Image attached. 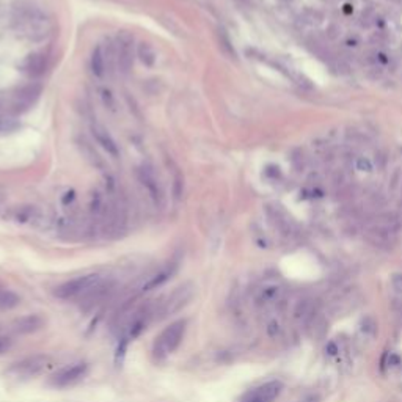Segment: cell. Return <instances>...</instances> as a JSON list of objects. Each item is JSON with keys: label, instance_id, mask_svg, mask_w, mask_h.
Segmentation results:
<instances>
[{"label": "cell", "instance_id": "11", "mask_svg": "<svg viewBox=\"0 0 402 402\" xmlns=\"http://www.w3.org/2000/svg\"><path fill=\"white\" fill-rule=\"evenodd\" d=\"M281 388L283 385L280 382H267L247 393L242 402H273L281 393Z\"/></svg>", "mask_w": 402, "mask_h": 402}, {"label": "cell", "instance_id": "28", "mask_svg": "<svg viewBox=\"0 0 402 402\" xmlns=\"http://www.w3.org/2000/svg\"><path fill=\"white\" fill-rule=\"evenodd\" d=\"M266 332H267V335L270 336V338H278L280 335H281V325H280V322L278 320H270V322H267V325H266Z\"/></svg>", "mask_w": 402, "mask_h": 402}, {"label": "cell", "instance_id": "25", "mask_svg": "<svg viewBox=\"0 0 402 402\" xmlns=\"http://www.w3.org/2000/svg\"><path fill=\"white\" fill-rule=\"evenodd\" d=\"M19 127V123L16 121V119L10 118V116H3L0 118V134H8V132H13Z\"/></svg>", "mask_w": 402, "mask_h": 402}, {"label": "cell", "instance_id": "2", "mask_svg": "<svg viewBox=\"0 0 402 402\" xmlns=\"http://www.w3.org/2000/svg\"><path fill=\"white\" fill-rule=\"evenodd\" d=\"M187 330V320L179 319L174 320L168 327H165L162 332H160L154 343H152V355L157 360H164L168 355H172L176 349L179 347L184 336H186Z\"/></svg>", "mask_w": 402, "mask_h": 402}, {"label": "cell", "instance_id": "4", "mask_svg": "<svg viewBox=\"0 0 402 402\" xmlns=\"http://www.w3.org/2000/svg\"><path fill=\"white\" fill-rule=\"evenodd\" d=\"M192 297H194V287L190 285L179 286L164 302L156 303V319H165L174 313H179L192 300Z\"/></svg>", "mask_w": 402, "mask_h": 402}, {"label": "cell", "instance_id": "29", "mask_svg": "<svg viewBox=\"0 0 402 402\" xmlns=\"http://www.w3.org/2000/svg\"><path fill=\"white\" fill-rule=\"evenodd\" d=\"M374 157H375V159H374V162H373V164L377 167V170H383V168L387 167V164H388V157H387V154H385L383 151H377Z\"/></svg>", "mask_w": 402, "mask_h": 402}, {"label": "cell", "instance_id": "9", "mask_svg": "<svg viewBox=\"0 0 402 402\" xmlns=\"http://www.w3.org/2000/svg\"><path fill=\"white\" fill-rule=\"evenodd\" d=\"M264 211H266L269 223L280 232V234H283L285 237H289L294 234V223L291 220V217H287V214L281 209V206L266 204Z\"/></svg>", "mask_w": 402, "mask_h": 402}, {"label": "cell", "instance_id": "23", "mask_svg": "<svg viewBox=\"0 0 402 402\" xmlns=\"http://www.w3.org/2000/svg\"><path fill=\"white\" fill-rule=\"evenodd\" d=\"M330 182L333 184L335 189H340V187H344V186H347V184H350L349 176H347V173H345L344 168H336V170L332 172Z\"/></svg>", "mask_w": 402, "mask_h": 402}, {"label": "cell", "instance_id": "39", "mask_svg": "<svg viewBox=\"0 0 402 402\" xmlns=\"http://www.w3.org/2000/svg\"><path fill=\"white\" fill-rule=\"evenodd\" d=\"M327 35L330 38H336L338 35H340V29H338L336 26H330L327 29Z\"/></svg>", "mask_w": 402, "mask_h": 402}, {"label": "cell", "instance_id": "18", "mask_svg": "<svg viewBox=\"0 0 402 402\" xmlns=\"http://www.w3.org/2000/svg\"><path fill=\"white\" fill-rule=\"evenodd\" d=\"M305 324H307V333L310 338H313V340H320V338H324L328 330L327 319L317 315V313Z\"/></svg>", "mask_w": 402, "mask_h": 402}, {"label": "cell", "instance_id": "37", "mask_svg": "<svg viewBox=\"0 0 402 402\" xmlns=\"http://www.w3.org/2000/svg\"><path fill=\"white\" fill-rule=\"evenodd\" d=\"M299 402H320V396L316 395V393H311V395H307L305 398H302Z\"/></svg>", "mask_w": 402, "mask_h": 402}, {"label": "cell", "instance_id": "27", "mask_svg": "<svg viewBox=\"0 0 402 402\" xmlns=\"http://www.w3.org/2000/svg\"><path fill=\"white\" fill-rule=\"evenodd\" d=\"M399 186H402V170L401 168H395L391 173V178H390V192H395L399 189Z\"/></svg>", "mask_w": 402, "mask_h": 402}, {"label": "cell", "instance_id": "36", "mask_svg": "<svg viewBox=\"0 0 402 402\" xmlns=\"http://www.w3.org/2000/svg\"><path fill=\"white\" fill-rule=\"evenodd\" d=\"M375 61H377V63H380V65H387V63L390 61V58H388V55H387V54H383V52H375Z\"/></svg>", "mask_w": 402, "mask_h": 402}, {"label": "cell", "instance_id": "26", "mask_svg": "<svg viewBox=\"0 0 402 402\" xmlns=\"http://www.w3.org/2000/svg\"><path fill=\"white\" fill-rule=\"evenodd\" d=\"M355 168L358 172H363V173H373L374 164L369 157L361 156V157H357V160H355Z\"/></svg>", "mask_w": 402, "mask_h": 402}, {"label": "cell", "instance_id": "8", "mask_svg": "<svg viewBox=\"0 0 402 402\" xmlns=\"http://www.w3.org/2000/svg\"><path fill=\"white\" fill-rule=\"evenodd\" d=\"M88 366L85 363H74L71 366L61 368L57 374H54L51 377V385L55 388H66L71 385L77 383L79 380H82L86 375Z\"/></svg>", "mask_w": 402, "mask_h": 402}, {"label": "cell", "instance_id": "6", "mask_svg": "<svg viewBox=\"0 0 402 402\" xmlns=\"http://www.w3.org/2000/svg\"><path fill=\"white\" fill-rule=\"evenodd\" d=\"M137 178H139L143 189L148 192L152 203H154L156 206L162 204L164 192H162V187H160V182H159L154 167L149 164H142L139 167V170H137Z\"/></svg>", "mask_w": 402, "mask_h": 402}, {"label": "cell", "instance_id": "12", "mask_svg": "<svg viewBox=\"0 0 402 402\" xmlns=\"http://www.w3.org/2000/svg\"><path fill=\"white\" fill-rule=\"evenodd\" d=\"M281 295H283V287L277 283H267L261 286L255 295V302L261 308H267L270 305H275L281 300Z\"/></svg>", "mask_w": 402, "mask_h": 402}, {"label": "cell", "instance_id": "33", "mask_svg": "<svg viewBox=\"0 0 402 402\" xmlns=\"http://www.w3.org/2000/svg\"><path fill=\"white\" fill-rule=\"evenodd\" d=\"M361 332L369 333V335H374L375 333V322H373L371 325H368V320L365 319L363 322H361Z\"/></svg>", "mask_w": 402, "mask_h": 402}, {"label": "cell", "instance_id": "1", "mask_svg": "<svg viewBox=\"0 0 402 402\" xmlns=\"http://www.w3.org/2000/svg\"><path fill=\"white\" fill-rule=\"evenodd\" d=\"M104 283V277L101 273H86L72 280H68L65 283L55 287V297L60 300H74L84 302L96 287H99Z\"/></svg>", "mask_w": 402, "mask_h": 402}, {"label": "cell", "instance_id": "5", "mask_svg": "<svg viewBox=\"0 0 402 402\" xmlns=\"http://www.w3.org/2000/svg\"><path fill=\"white\" fill-rule=\"evenodd\" d=\"M41 91H43V86L39 84L31 82L27 85H22L13 94V101H11L13 110L16 114H26L27 110H30L36 104L39 96H41Z\"/></svg>", "mask_w": 402, "mask_h": 402}, {"label": "cell", "instance_id": "30", "mask_svg": "<svg viewBox=\"0 0 402 402\" xmlns=\"http://www.w3.org/2000/svg\"><path fill=\"white\" fill-rule=\"evenodd\" d=\"M391 287L396 294L402 295V272L395 273V275L391 277Z\"/></svg>", "mask_w": 402, "mask_h": 402}, {"label": "cell", "instance_id": "20", "mask_svg": "<svg viewBox=\"0 0 402 402\" xmlns=\"http://www.w3.org/2000/svg\"><path fill=\"white\" fill-rule=\"evenodd\" d=\"M38 215H39V212L35 206H24L16 212L14 219L18 223H31V222L38 220Z\"/></svg>", "mask_w": 402, "mask_h": 402}, {"label": "cell", "instance_id": "40", "mask_svg": "<svg viewBox=\"0 0 402 402\" xmlns=\"http://www.w3.org/2000/svg\"><path fill=\"white\" fill-rule=\"evenodd\" d=\"M401 187H402V186H401Z\"/></svg>", "mask_w": 402, "mask_h": 402}, {"label": "cell", "instance_id": "22", "mask_svg": "<svg viewBox=\"0 0 402 402\" xmlns=\"http://www.w3.org/2000/svg\"><path fill=\"white\" fill-rule=\"evenodd\" d=\"M289 159H291V164L297 172H305L308 168V157L305 156L302 149H294Z\"/></svg>", "mask_w": 402, "mask_h": 402}, {"label": "cell", "instance_id": "17", "mask_svg": "<svg viewBox=\"0 0 402 402\" xmlns=\"http://www.w3.org/2000/svg\"><path fill=\"white\" fill-rule=\"evenodd\" d=\"M106 51H104L102 46H96L93 52H91V57H90V69L93 72L94 77L98 79H102L106 76L107 72V60H106Z\"/></svg>", "mask_w": 402, "mask_h": 402}, {"label": "cell", "instance_id": "24", "mask_svg": "<svg viewBox=\"0 0 402 402\" xmlns=\"http://www.w3.org/2000/svg\"><path fill=\"white\" fill-rule=\"evenodd\" d=\"M99 98H101V101L104 104V107L112 110V112H115V98H114V94H112L110 90H107V88H101Z\"/></svg>", "mask_w": 402, "mask_h": 402}, {"label": "cell", "instance_id": "19", "mask_svg": "<svg viewBox=\"0 0 402 402\" xmlns=\"http://www.w3.org/2000/svg\"><path fill=\"white\" fill-rule=\"evenodd\" d=\"M137 57L139 60L143 63L144 66H154L156 65V60H157V52L156 49L152 47V44L146 43V41H142L139 46H137Z\"/></svg>", "mask_w": 402, "mask_h": 402}, {"label": "cell", "instance_id": "32", "mask_svg": "<svg viewBox=\"0 0 402 402\" xmlns=\"http://www.w3.org/2000/svg\"><path fill=\"white\" fill-rule=\"evenodd\" d=\"M360 44H361V41L357 35H350V36H347V39H345V46L352 47V49H355V47H358Z\"/></svg>", "mask_w": 402, "mask_h": 402}, {"label": "cell", "instance_id": "21", "mask_svg": "<svg viewBox=\"0 0 402 402\" xmlns=\"http://www.w3.org/2000/svg\"><path fill=\"white\" fill-rule=\"evenodd\" d=\"M366 204L369 211H380V209L387 204V198L382 194V192H377V190H373L369 192L368 197H366Z\"/></svg>", "mask_w": 402, "mask_h": 402}, {"label": "cell", "instance_id": "31", "mask_svg": "<svg viewBox=\"0 0 402 402\" xmlns=\"http://www.w3.org/2000/svg\"><path fill=\"white\" fill-rule=\"evenodd\" d=\"M11 345H13V340L10 336H6V335H0V353H5L11 349Z\"/></svg>", "mask_w": 402, "mask_h": 402}, {"label": "cell", "instance_id": "34", "mask_svg": "<svg viewBox=\"0 0 402 402\" xmlns=\"http://www.w3.org/2000/svg\"><path fill=\"white\" fill-rule=\"evenodd\" d=\"M266 174L272 176L273 179H277V178H280V176H281V172H280V168H278V167H273V165H270V167H267Z\"/></svg>", "mask_w": 402, "mask_h": 402}, {"label": "cell", "instance_id": "13", "mask_svg": "<svg viewBox=\"0 0 402 402\" xmlns=\"http://www.w3.org/2000/svg\"><path fill=\"white\" fill-rule=\"evenodd\" d=\"M47 69V57L43 52H33L22 61V71L30 77H41Z\"/></svg>", "mask_w": 402, "mask_h": 402}, {"label": "cell", "instance_id": "14", "mask_svg": "<svg viewBox=\"0 0 402 402\" xmlns=\"http://www.w3.org/2000/svg\"><path fill=\"white\" fill-rule=\"evenodd\" d=\"M174 272H176V266H174V264H168V266L162 267L159 272L152 273L151 277H148L146 280H144V283L140 286V291L142 292H146V291H152V289L162 286L164 283H167V281L172 278V275H173Z\"/></svg>", "mask_w": 402, "mask_h": 402}, {"label": "cell", "instance_id": "7", "mask_svg": "<svg viewBox=\"0 0 402 402\" xmlns=\"http://www.w3.org/2000/svg\"><path fill=\"white\" fill-rule=\"evenodd\" d=\"M135 55H137V47L134 44V36L123 33L118 38L116 49H115V63L123 74H127V72L132 69Z\"/></svg>", "mask_w": 402, "mask_h": 402}, {"label": "cell", "instance_id": "35", "mask_svg": "<svg viewBox=\"0 0 402 402\" xmlns=\"http://www.w3.org/2000/svg\"><path fill=\"white\" fill-rule=\"evenodd\" d=\"M325 353L327 355H330V357H335L336 353H338V345H336V343H333V341H330L327 344V347H325Z\"/></svg>", "mask_w": 402, "mask_h": 402}, {"label": "cell", "instance_id": "16", "mask_svg": "<svg viewBox=\"0 0 402 402\" xmlns=\"http://www.w3.org/2000/svg\"><path fill=\"white\" fill-rule=\"evenodd\" d=\"M316 307H317V302L313 299V297H303V299H300L295 303L292 316L295 320H299V322H308L317 313Z\"/></svg>", "mask_w": 402, "mask_h": 402}, {"label": "cell", "instance_id": "10", "mask_svg": "<svg viewBox=\"0 0 402 402\" xmlns=\"http://www.w3.org/2000/svg\"><path fill=\"white\" fill-rule=\"evenodd\" d=\"M90 131H91V135H93V139L96 140V143L101 144V148L106 151L110 157H114V159L119 157L118 143L115 142V139L112 137V134L109 132V129L106 126H102L101 123L94 121L90 126Z\"/></svg>", "mask_w": 402, "mask_h": 402}, {"label": "cell", "instance_id": "38", "mask_svg": "<svg viewBox=\"0 0 402 402\" xmlns=\"http://www.w3.org/2000/svg\"><path fill=\"white\" fill-rule=\"evenodd\" d=\"M388 365L393 366V368L399 366V365H401V358H399V355H396V353H393V355H390V358H388Z\"/></svg>", "mask_w": 402, "mask_h": 402}, {"label": "cell", "instance_id": "15", "mask_svg": "<svg viewBox=\"0 0 402 402\" xmlns=\"http://www.w3.org/2000/svg\"><path fill=\"white\" fill-rule=\"evenodd\" d=\"M46 325V319L39 315H29L24 316L21 319L16 320L14 324V332L21 333V335H27V333H35L38 330Z\"/></svg>", "mask_w": 402, "mask_h": 402}, {"label": "cell", "instance_id": "3", "mask_svg": "<svg viewBox=\"0 0 402 402\" xmlns=\"http://www.w3.org/2000/svg\"><path fill=\"white\" fill-rule=\"evenodd\" d=\"M49 365H51V360L46 355L27 357L13 363L5 371V375L6 379L14 380V382H26L30 379H35L36 375L46 371V369L49 368Z\"/></svg>", "mask_w": 402, "mask_h": 402}]
</instances>
